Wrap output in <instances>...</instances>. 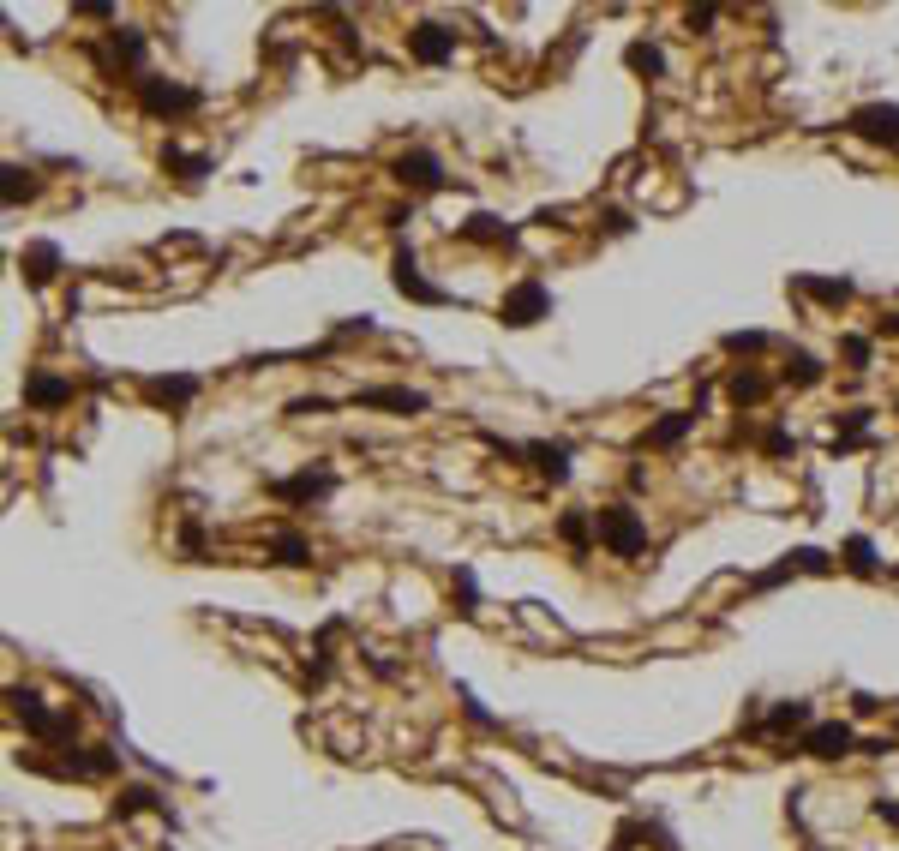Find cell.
I'll use <instances>...</instances> for the list:
<instances>
[{
  "label": "cell",
  "instance_id": "33",
  "mask_svg": "<svg viewBox=\"0 0 899 851\" xmlns=\"http://www.w3.org/2000/svg\"><path fill=\"white\" fill-rule=\"evenodd\" d=\"M762 450H768V456H786V450H792V432H786V426L762 432Z\"/></svg>",
  "mask_w": 899,
  "mask_h": 851
},
{
  "label": "cell",
  "instance_id": "27",
  "mask_svg": "<svg viewBox=\"0 0 899 851\" xmlns=\"http://www.w3.org/2000/svg\"><path fill=\"white\" fill-rule=\"evenodd\" d=\"M786 384H798V390L822 384V360H816V354H804V348H792V360H786Z\"/></svg>",
  "mask_w": 899,
  "mask_h": 851
},
{
  "label": "cell",
  "instance_id": "35",
  "mask_svg": "<svg viewBox=\"0 0 899 851\" xmlns=\"http://www.w3.org/2000/svg\"><path fill=\"white\" fill-rule=\"evenodd\" d=\"M888 330H894V336H899V312H894V318H888Z\"/></svg>",
  "mask_w": 899,
  "mask_h": 851
},
{
  "label": "cell",
  "instance_id": "4",
  "mask_svg": "<svg viewBox=\"0 0 899 851\" xmlns=\"http://www.w3.org/2000/svg\"><path fill=\"white\" fill-rule=\"evenodd\" d=\"M846 132L864 138V144H882V150H899V102H864L846 114Z\"/></svg>",
  "mask_w": 899,
  "mask_h": 851
},
{
  "label": "cell",
  "instance_id": "32",
  "mask_svg": "<svg viewBox=\"0 0 899 851\" xmlns=\"http://www.w3.org/2000/svg\"><path fill=\"white\" fill-rule=\"evenodd\" d=\"M456 594H462V612H480V588H474V570H456Z\"/></svg>",
  "mask_w": 899,
  "mask_h": 851
},
{
  "label": "cell",
  "instance_id": "1",
  "mask_svg": "<svg viewBox=\"0 0 899 851\" xmlns=\"http://www.w3.org/2000/svg\"><path fill=\"white\" fill-rule=\"evenodd\" d=\"M594 528H600V546H606L612 558H642V552H648V522H642L630 504L594 510Z\"/></svg>",
  "mask_w": 899,
  "mask_h": 851
},
{
  "label": "cell",
  "instance_id": "12",
  "mask_svg": "<svg viewBox=\"0 0 899 851\" xmlns=\"http://www.w3.org/2000/svg\"><path fill=\"white\" fill-rule=\"evenodd\" d=\"M18 270H24V282L48 288V282L60 276V246H54V240H36V246H24V252H18Z\"/></svg>",
  "mask_w": 899,
  "mask_h": 851
},
{
  "label": "cell",
  "instance_id": "13",
  "mask_svg": "<svg viewBox=\"0 0 899 851\" xmlns=\"http://www.w3.org/2000/svg\"><path fill=\"white\" fill-rule=\"evenodd\" d=\"M144 396H150L156 408H186V402L198 396V378H192V372H168V378H144Z\"/></svg>",
  "mask_w": 899,
  "mask_h": 851
},
{
  "label": "cell",
  "instance_id": "19",
  "mask_svg": "<svg viewBox=\"0 0 899 851\" xmlns=\"http://www.w3.org/2000/svg\"><path fill=\"white\" fill-rule=\"evenodd\" d=\"M798 294L822 300V306H846L852 300V282L846 276H798Z\"/></svg>",
  "mask_w": 899,
  "mask_h": 851
},
{
  "label": "cell",
  "instance_id": "24",
  "mask_svg": "<svg viewBox=\"0 0 899 851\" xmlns=\"http://www.w3.org/2000/svg\"><path fill=\"white\" fill-rule=\"evenodd\" d=\"M846 570H858V576H876V570H882V558H876V540H870V534H852V540H846Z\"/></svg>",
  "mask_w": 899,
  "mask_h": 851
},
{
  "label": "cell",
  "instance_id": "16",
  "mask_svg": "<svg viewBox=\"0 0 899 851\" xmlns=\"http://www.w3.org/2000/svg\"><path fill=\"white\" fill-rule=\"evenodd\" d=\"M462 234H468L474 246H510V240H516V228H510L504 216H486V210H480V216H468V222H462Z\"/></svg>",
  "mask_w": 899,
  "mask_h": 851
},
{
  "label": "cell",
  "instance_id": "25",
  "mask_svg": "<svg viewBox=\"0 0 899 851\" xmlns=\"http://www.w3.org/2000/svg\"><path fill=\"white\" fill-rule=\"evenodd\" d=\"M762 732H810V702H780Z\"/></svg>",
  "mask_w": 899,
  "mask_h": 851
},
{
  "label": "cell",
  "instance_id": "28",
  "mask_svg": "<svg viewBox=\"0 0 899 851\" xmlns=\"http://www.w3.org/2000/svg\"><path fill=\"white\" fill-rule=\"evenodd\" d=\"M24 198H36V174H30V168H18V162H6V204L18 210Z\"/></svg>",
  "mask_w": 899,
  "mask_h": 851
},
{
  "label": "cell",
  "instance_id": "34",
  "mask_svg": "<svg viewBox=\"0 0 899 851\" xmlns=\"http://www.w3.org/2000/svg\"><path fill=\"white\" fill-rule=\"evenodd\" d=\"M876 816H882L888 828H899V804H888V798H876Z\"/></svg>",
  "mask_w": 899,
  "mask_h": 851
},
{
  "label": "cell",
  "instance_id": "17",
  "mask_svg": "<svg viewBox=\"0 0 899 851\" xmlns=\"http://www.w3.org/2000/svg\"><path fill=\"white\" fill-rule=\"evenodd\" d=\"M726 396H732L738 408H756V402H768V378H762L756 366H738V372L726 378Z\"/></svg>",
  "mask_w": 899,
  "mask_h": 851
},
{
  "label": "cell",
  "instance_id": "15",
  "mask_svg": "<svg viewBox=\"0 0 899 851\" xmlns=\"http://www.w3.org/2000/svg\"><path fill=\"white\" fill-rule=\"evenodd\" d=\"M558 540H564L570 552H588V546L600 540V528H594V510H564V516H558Z\"/></svg>",
  "mask_w": 899,
  "mask_h": 851
},
{
  "label": "cell",
  "instance_id": "6",
  "mask_svg": "<svg viewBox=\"0 0 899 851\" xmlns=\"http://www.w3.org/2000/svg\"><path fill=\"white\" fill-rule=\"evenodd\" d=\"M390 174L402 180V186H414V192H438L450 174H444V162L432 156V150H402L396 162H390Z\"/></svg>",
  "mask_w": 899,
  "mask_h": 851
},
{
  "label": "cell",
  "instance_id": "20",
  "mask_svg": "<svg viewBox=\"0 0 899 851\" xmlns=\"http://www.w3.org/2000/svg\"><path fill=\"white\" fill-rule=\"evenodd\" d=\"M162 168H168L174 180H204V174H210V156H198V150H180V144H168V150H162Z\"/></svg>",
  "mask_w": 899,
  "mask_h": 851
},
{
  "label": "cell",
  "instance_id": "21",
  "mask_svg": "<svg viewBox=\"0 0 899 851\" xmlns=\"http://www.w3.org/2000/svg\"><path fill=\"white\" fill-rule=\"evenodd\" d=\"M690 426H696V414H684V408H678V414H666V420H654V426H648V444H654V450H672V444H684V438H690Z\"/></svg>",
  "mask_w": 899,
  "mask_h": 851
},
{
  "label": "cell",
  "instance_id": "3",
  "mask_svg": "<svg viewBox=\"0 0 899 851\" xmlns=\"http://www.w3.org/2000/svg\"><path fill=\"white\" fill-rule=\"evenodd\" d=\"M498 318H504L510 330H534L540 318H552V288H546L540 276H522L516 288H504V300H498Z\"/></svg>",
  "mask_w": 899,
  "mask_h": 851
},
{
  "label": "cell",
  "instance_id": "30",
  "mask_svg": "<svg viewBox=\"0 0 899 851\" xmlns=\"http://www.w3.org/2000/svg\"><path fill=\"white\" fill-rule=\"evenodd\" d=\"M840 354H846V366H852V372H864V366H870V336H846V342H840Z\"/></svg>",
  "mask_w": 899,
  "mask_h": 851
},
{
  "label": "cell",
  "instance_id": "23",
  "mask_svg": "<svg viewBox=\"0 0 899 851\" xmlns=\"http://www.w3.org/2000/svg\"><path fill=\"white\" fill-rule=\"evenodd\" d=\"M24 402H30V408H60V402H72V384H66V378H30V384H24Z\"/></svg>",
  "mask_w": 899,
  "mask_h": 851
},
{
  "label": "cell",
  "instance_id": "31",
  "mask_svg": "<svg viewBox=\"0 0 899 851\" xmlns=\"http://www.w3.org/2000/svg\"><path fill=\"white\" fill-rule=\"evenodd\" d=\"M864 432H870V408H852V414L840 420V444H858Z\"/></svg>",
  "mask_w": 899,
  "mask_h": 851
},
{
  "label": "cell",
  "instance_id": "26",
  "mask_svg": "<svg viewBox=\"0 0 899 851\" xmlns=\"http://www.w3.org/2000/svg\"><path fill=\"white\" fill-rule=\"evenodd\" d=\"M624 66H630V72H648V78H660V72H666V54H660L654 42H630V48H624Z\"/></svg>",
  "mask_w": 899,
  "mask_h": 851
},
{
  "label": "cell",
  "instance_id": "10",
  "mask_svg": "<svg viewBox=\"0 0 899 851\" xmlns=\"http://www.w3.org/2000/svg\"><path fill=\"white\" fill-rule=\"evenodd\" d=\"M12 714L24 720V732H30V738H48V744H66V720H54V714L42 708V696H24V690H18V696H12Z\"/></svg>",
  "mask_w": 899,
  "mask_h": 851
},
{
  "label": "cell",
  "instance_id": "18",
  "mask_svg": "<svg viewBox=\"0 0 899 851\" xmlns=\"http://www.w3.org/2000/svg\"><path fill=\"white\" fill-rule=\"evenodd\" d=\"M114 816H120V822H126V816H168V804H162L150 786H126V792L114 798ZM168 822H174V816H168Z\"/></svg>",
  "mask_w": 899,
  "mask_h": 851
},
{
  "label": "cell",
  "instance_id": "2",
  "mask_svg": "<svg viewBox=\"0 0 899 851\" xmlns=\"http://www.w3.org/2000/svg\"><path fill=\"white\" fill-rule=\"evenodd\" d=\"M132 84H138V108L156 114V120H180V114H192V108L204 102V96H198L192 84H180V78H150V72H144V78H132Z\"/></svg>",
  "mask_w": 899,
  "mask_h": 851
},
{
  "label": "cell",
  "instance_id": "11",
  "mask_svg": "<svg viewBox=\"0 0 899 851\" xmlns=\"http://www.w3.org/2000/svg\"><path fill=\"white\" fill-rule=\"evenodd\" d=\"M360 408H390V414H426V396L408 384H372L360 390Z\"/></svg>",
  "mask_w": 899,
  "mask_h": 851
},
{
  "label": "cell",
  "instance_id": "29",
  "mask_svg": "<svg viewBox=\"0 0 899 851\" xmlns=\"http://www.w3.org/2000/svg\"><path fill=\"white\" fill-rule=\"evenodd\" d=\"M726 348H732V354H762V348H768V336H762V330H732V336H726Z\"/></svg>",
  "mask_w": 899,
  "mask_h": 851
},
{
  "label": "cell",
  "instance_id": "9",
  "mask_svg": "<svg viewBox=\"0 0 899 851\" xmlns=\"http://www.w3.org/2000/svg\"><path fill=\"white\" fill-rule=\"evenodd\" d=\"M408 54H414L420 66H444V60L456 54V30H444V24H414V30H408Z\"/></svg>",
  "mask_w": 899,
  "mask_h": 851
},
{
  "label": "cell",
  "instance_id": "22",
  "mask_svg": "<svg viewBox=\"0 0 899 851\" xmlns=\"http://www.w3.org/2000/svg\"><path fill=\"white\" fill-rule=\"evenodd\" d=\"M270 552H276V564H288V570L312 564V546H306V534H294V528H276V534H270Z\"/></svg>",
  "mask_w": 899,
  "mask_h": 851
},
{
  "label": "cell",
  "instance_id": "8",
  "mask_svg": "<svg viewBox=\"0 0 899 851\" xmlns=\"http://www.w3.org/2000/svg\"><path fill=\"white\" fill-rule=\"evenodd\" d=\"M330 492H336V474H330V468H306V474L270 486V498H282V504H318V498H330Z\"/></svg>",
  "mask_w": 899,
  "mask_h": 851
},
{
  "label": "cell",
  "instance_id": "5",
  "mask_svg": "<svg viewBox=\"0 0 899 851\" xmlns=\"http://www.w3.org/2000/svg\"><path fill=\"white\" fill-rule=\"evenodd\" d=\"M390 282H396V294H408L414 306H444V300H450V288H438V282H426V276H420L414 246H402V252L390 258Z\"/></svg>",
  "mask_w": 899,
  "mask_h": 851
},
{
  "label": "cell",
  "instance_id": "7",
  "mask_svg": "<svg viewBox=\"0 0 899 851\" xmlns=\"http://www.w3.org/2000/svg\"><path fill=\"white\" fill-rule=\"evenodd\" d=\"M798 750H804V756H816V762H840V756H852V750H858V732H852L846 720H828V726H810Z\"/></svg>",
  "mask_w": 899,
  "mask_h": 851
},
{
  "label": "cell",
  "instance_id": "14",
  "mask_svg": "<svg viewBox=\"0 0 899 851\" xmlns=\"http://www.w3.org/2000/svg\"><path fill=\"white\" fill-rule=\"evenodd\" d=\"M528 462H534V474L552 480V486L570 480V444H528Z\"/></svg>",
  "mask_w": 899,
  "mask_h": 851
}]
</instances>
